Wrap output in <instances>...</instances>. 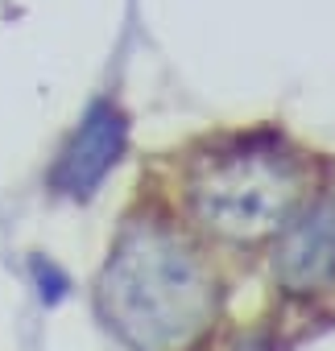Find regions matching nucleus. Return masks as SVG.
<instances>
[{
	"label": "nucleus",
	"instance_id": "nucleus-4",
	"mask_svg": "<svg viewBox=\"0 0 335 351\" xmlns=\"http://www.w3.org/2000/svg\"><path fill=\"white\" fill-rule=\"evenodd\" d=\"M335 269V211H314L306 215L277 252V277L290 289H306L314 281H323Z\"/></svg>",
	"mask_w": 335,
	"mask_h": 351
},
{
	"label": "nucleus",
	"instance_id": "nucleus-3",
	"mask_svg": "<svg viewBox=\"0 0 335 351\" xmlns=\"http://www.w3.org/2000/svg\"><path fill=\"white\" fill-rule=\"evenodd\" d=\"M120 145H124L120 116L112 108H95L79 124L75 141L67 145V153L58 157V165L50 173L54 191H62V195H91V186H100V178L116 165Z\"/></svg>",
	"mask_w": 335,
	"mask_h": 351
},
{
	"label": "nucleus",
	"instance_id": "nucleus-2",
	"mask_svg": "<svg viewBox=\"0 0 335 351\" xmlns=\"http://www.w3.org/2000/svg\"><path fill=\"white\" fill-rule=\"evenodd\" d=\"M294 203V169L269 149L228 153L195 182V207L224 236H261Z\"/></svg>",
	"mask_w": 335,
	"mask_h": 351
},
{
	"label": "nucleus",
	"instance_id": "nucleus-1",
	"mask_svg": "<svg viewBox=\"0 0 335 351\" xmlns=\"http://www.w3.org/2000/svg\"><path fill=\"white\" fill-rule=\"evenodd\" d=\"M100 302L132 351H187L211 322V281L199 261L157 228H137L116 248Z\"/></svg>",
	"mask_w": 335,
	"mask_h": 351
}]
</instances>
